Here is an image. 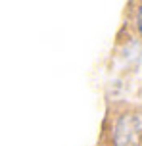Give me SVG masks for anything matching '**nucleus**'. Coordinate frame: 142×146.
I'll list each match as a JSON object with an SVG mask.
<instances>
[{
    "label": "nucleus",
    "mask_w": 142,
    "mask_h": 146,
    "mask_svg": "<svg viewBox=\"0 0 142 146\" xmlns=\"http://www.w3.org/2000/svg\"><path fill=\"white\" fill-rule=\"evenodd\" d=\"M113 146H142V113L125 111L112 127Z\"/></svg>",
    "instance_id": "obj_1"
},
{
    "label": "nucleus",
    "mask_w": 142,
    "mask_h": 146,
    "mask_svg": "<svg viewBox=\"0 0 142 146\" xmlns=\"http://www.w3.org/2000/svg\"><path fill=\"white\" fill-rule=\"evenodd\" d=\"M136 23H138V31H140V35H142V6H140V10H138V17H136Z\"/></svg>",
    "instance_id": "obj_2"
}]
</instances>
